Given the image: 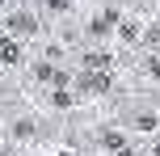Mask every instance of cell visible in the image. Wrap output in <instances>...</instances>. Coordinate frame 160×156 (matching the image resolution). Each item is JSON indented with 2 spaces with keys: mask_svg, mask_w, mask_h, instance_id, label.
Masks as SVG:
<instances>
[{
  "mask_svg": "<svg viewBox=\"0 0 160 156\" xmlns=\"http://www.w3.org/2000/svg\"><path fill=\"white\" fill-rule=\"evenodd\" d=\"M21 59V42L17 38H0V63H17Z\"/></svg>",
  "mask_w": 160,
  "mask_h": 156,
  "instance_id": "6da1fadb",
  "label": "cell"
}]
</instances>
